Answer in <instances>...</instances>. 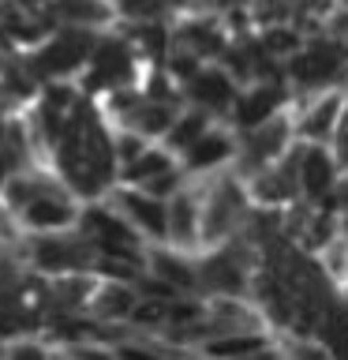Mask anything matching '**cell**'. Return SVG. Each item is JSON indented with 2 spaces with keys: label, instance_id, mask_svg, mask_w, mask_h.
I'll return each instance as SVG.
<instances>
[{
  "label": "cell",
  "instance_id": "obj_24",
  "mask_svg": "<svg viewBox=\"0 0 348 360\" xmlns=\"http://www.w3.org/2000/svg\"><path fill=\"white\" fill-rule=\"evenodd\" d=\"M255 38H258V45L274 56V60H292L303 45H307V38L311 34L300 27V22H269V27H258L255 30Z\"/></svg>",
  "mask_w": 348,
  "mask_h": 360
},
{
  "label": "cell",
  "instance_id": "obj_29",
  "mask_svg": "<svg viewBox=\"0 0 348 360\" xmlns=\"http://www.w3.org/2000/svg\"><path fill=\"white\" fill-rule=\"evenodd\" d=\"M326 30L348 45V8H344V4H337V8L330 11V19H326Z\"/></svg>",
  "mask_w": 348,
  "mask_h": 360
},
{
  "label": "cell",
  "instance_id": "obj_18",
  "mask_svg": "<svg viewBox=\"0 0 348 360\" xmlns=\"http://www.w3.org/2000/svg\"><path fill=\"white\" fill-rule=\"evenodd\" d=\"M195 353L202 356H281V334L269 326L258 330H229V334H210L206 342H199Z\"/></svg>",
  "mask_w": 348,
  "mask_h": 360
},
{
  "label": "cell",
  "instance_id": "obj_3",
  "mask_svg": "<svg viewBox=\"0 0 348 360\" xmlns=\"http://www.w3.org/2000/svg\"><path fill=\"white\" fill-rule=\"evenodd\" d=\"M146 68L150 64L135 53V45L123 38V30L112 27V30H101V38L94 45V56H90L86 72L79 75V86H83L90 98H105L112 90L139 86Z\"/></svg>",
  "mask_w": 348,
  "mask_h": 360
},
{
  "label": "cell",
  "instance_id": "obj_28",
  "mask_svg": "<svg viewBox=\"0 0 348 360\" xmlns=\"http://www.w3.org/2000/svg\"><path fill=\"white\" fill-rule=\"evenodd\" d=\"M112 135H116V154H120V169L128 165V162H135L146 146H150L154 139H146L142 131H135V128H128V124H112Z\"/></svg>",
  "mask_w": 348,
  "mask_h": 360
},
{
  "label": "cell",
  "instance_id": "obj_10",
  "mask_svg": "<svg viewBox=\"0 0 348 360\" xmlns=\"http://www.w3.org/2000/svg\"><path fill=\"white\" fill-rule=\"evenodd\" d=\"M236 154H240V131L221 117L180 154V162H184L191 180H202V176H213L221 169H229L236 162Z\"/></svg>",
  "mask_w": 348,
  "mask_h": 360
},
{
  "label": "cell",
  "instance_id": "obj_16",
  "mask_svg": "<svg viewBox=\"0 0 348 360\" xmlns=\"http://www.w3.org/2000/svg\"><path fill=\"white\" fill-rule=\"evenodd\" d=\"M240 86L243 83L229 72V68L218 64V60H210L199 75H191L184 83V94H187V101H195V105L218 112V117H229L232 105H236V94H240Z\"/></svg>",
  "mask_w": 348,
  "mask_h": 360
},
{
  "label": "cell",
  "instance_id": "obj_12",
  "mask_svg": "<svg viewBox=\"0 0 348 360\" xmlns=\"http://www.w3.org/2000/svg\"><path fill=\"white\" fill-rule=\"evenodd\" d=\"M79 214H83V199L67 184H56L41 191L38 199H30L15 214V221H19V233H56V229H75Z\"/></svg>",
  "mask_w": 348,
  "mask_h": 360
},
{
  "label": "cell",
  "instance_id": "obj_35",
  "mask_svg": "<svg viewBox=\"0 0 348 360\" xmlns=\"http://www.w3.org/2000/svg\"><path fill=\"white\" fill-rule=\"evenodd\" d=\"M344 83H348V79H344Z\"/></svg>",
  "mask_w": 348,
  "mask_h": 360
},
{
  "label": "cell",
  "instance_id": "obj_6",
  "mask_svg": "<svg viewBox=\"0 0 348 360\" xmlns=\"http://www.w3.org/2000/svg\"><path fill=\"white\" fill-rule=\"evenodd\" d=\"M101 38V30H86V27H56L41 45L27 49L34 72L45 79H79L86 72L94 45Z\"/></svg>",
  "mask_w": 348,
  "mask_h": 360
},
{
  "label": "cell",
  "instance_id": "obj_7",
  "mask_svg": "<svg viewBox=\"0 0 348 360\" xmlns=\"http://www.w3.org/2000/svg\"><path fill=\"white\" fill-rule=\"evenodd\" d=\"M296 139L300 135H296V120H292V105H288V109H281L277 117L240 131V154H236L232 169L240 176H251L258 169L274 165L277 158H285L292 146H296Z\"/></svg>",
  "mask_w": 348,
  "mask_h": 360
},
{
  "label": "cell",
  "instance_id": "obj_9",
  "mask_svg": "<svg viewBox=\"0 0 348 360\" xmlns=\"http://www.w3.org/2000/svg\"><path fill=\"white\" fill-rule=\"evenodd\" d=\"M292 98H296V90H292L288 75L251 79V83L240 86V94H236V105H232V112H229L225 120H229L236 131H247V128H255V124L277 117L281 109H288Z\"/></svg>",
  "mask_w": 348,
  "mask_h": 360
},
{
  "label": "cell",
  "instance_id": "obj_26",
  "mask_svg": "<svg viewBox=\"0 0 348 360\" xmlns=\"http://www.w3.org/2000/svg\"><path fill=\"white\" fill-rule=\"evenodd\" d=\"M173 165H180V154L173 150V146L150 143L139 158H135V162H128L120 169V180H123V184H142V180L165 173V169H173Z\"/></svg>",
  "mask_w": 348,
  "mask_h": 360
},
{
  "label": "cell",
  "instance_id": "obj_11",
  "mask_svg": "<svg viewBox=\"0 0 348 360\" xmlns=\"http://www.w3.org/2000/svg\"><path fill=\"white\" fill-rule=\"evenodd\" d=\"M247 180V191H251V199H255V207H292V202H300L303 199V184H300V139L296 146L285 154V158H277L274 165H266V169H258V173L251 176H243Z\"/></svg>",
  "mask_w": 348,
  "mask_h": 360
},
{
  "label": "cell",
  "instance_id": "obj_27",
  "mask_svg": "<svg viewBox=\"0 0 348 360\" xmlns=\"http://www.w3.org/2000/svg\"><path fill=\"white\" fill-rule=\"evenodd\" d=\"M319 263H322V270L330 274V281L341 292H348V240L344 236H337V240H330L319 252Z\"/></svg>",
  "mask_w": 348,
  "mask_h": 360
},
{
  "label": "cell",
  "instance_id": "obj_22",
  "mask_svg": "<svg viewBox=\"0 0 348 360\" xmlns=\"http://www.w3.org/2000/svg\"><path fill=\"white\" fill-rule=\"evenodd\" d=\"M116 27L146 64H165L173 49V19H120Z\"/></svg>",
  "mask_w": 348,
  "mask_h": 360
},
{
  "label": "cell",
  "instance_id": "obj_25",
  "mask_svg": "<svg viewBox=\"0 0 348 360\" xmlns=\"http://www.w3.org/2000/svg\"><path fill=\"white\" fill-rule=\"evenodd\" d=\"M213 120H221L218 112H210V109H202V105H195V101H187V105L180 109V112H176L173 128H168V135H165L161 143H165V146H173L176 154H184L187 146L195 143V139H199V135H202V131L210 128Z\"/></svg>",
  "mask_w": 348,
  "mask_h": 360
},
{
  "label": "cell",
  "instance_id": "obj_13",
  "mask_svg": "<svg viewBox=\"0 0 348 360\" xmlns=\"http://www.w3.org/2000/svg\"><path fill=\"white\" fill-rule=\"evenodd\" d=\"M109 199L128 214V221L139 229L150 244H168V199L154 195L139 184H120L109 191Z\"/></svg>",
  "mask_w": 348,
  "mask_h": 360
},
{
  "label": "cell",
  "instance_id": "obj_14",
  "mask_svg": "<svg viewBox=\"0 0 348 360\" xmlns=\"http://www.w3.org/2000/svg\"><path fill=\"white\" fill-rule=\"evenodd\" d=\"M173 38L187 49H195L206 60H218V56L236 41L232 27L225 22V15H213V11H180L173 19Z\"/></svg>",
  "mask_w": 348,
  "mask_h": 360
},
{
  "label": "cell",
  "instance_id": "obj_31",
  "mask_svg": "<svg viewBox=\"0 0 348 360\" xmlns=\"http://www.w3.org/2000/svg\"><path fill=\"white\" fill-rule=\"evenodd\" d=\"M341 236L348 240V210H341Z\"/></svg>",
  "mask_w": 348,
  "mask_h": 360
},
{
  "label": "cell",
  "instance_id": "obj_21",
  "mask_svg": "<svg viewBox=\"0 0 348 360\" xmlns=\"http://www.w3.org/2000/svg\"><path fill=\"white\" fill-rule=\"evenodd\" d=\"M142 300L139 281H123V278H101L98 292L90 300V315L101 323H131L135 304Z\"/></svg>",
  "mask_w": 348,
  "mask_h": 360
},
{
  "label": "cell",
  "instance_id": "obj_33",
  "mask_svg": "<svg viewBox=\"0 0 348 360\" xmlns=\"http://www.w3.org/2000/svg\"><path fill=\"white\" fill-rule=\"evenodd\" d=\"M344 176H348V165H344Z\"/></svg>",
  "mask_w": 348,
  "mask_h": 360
},
{
  "label": "cell",
  "instance_id": "obj_5",
  "mask_svg": "<svg viewBox=\"0 0 348 360\" xmlns=\"http://www.w3.org/2000/svg\"><path fill=\"white\" fill-rule=\"evenodd\" d=\"M79 229H83L90 240L98 244L101 255L139 259V263H146V255H150V240H146V236L135 229V225L128 221V214H123L109 195L86 199V202H83V214H79Z\"/></svg>",
  "mask_w": 348,
  "mask_h": 360
},
{
  "label": "cell",
  "instance_id": "obj_32",
  "mask_svg": "<svg viewBox=\"0 0 348 360\" xmlns=\"http://www.w3.org/2000/svg\"><path fill=\"white\" fill-rule=\"evenodd\" d=\"M337 4H344V8H348V0H337Z\"/></svg>",
  "mask_w": 348,
  "mask_h": 360
},
{
  "label": "cell",
  "instance_id": "obj_23",
  "mask_svg": "<svg viewBox=\"0 0 348 360\" xmlns=\"http://www.w3.org/2000/svg\"><path fill=\"white\" fill-rule=\"evenodd\" d=\"M98 270H75V274L53 278V300L60 311H90V300L98 292Z\"/></svg>",
  "mask_w": 348,
  "mask_h": 360
},
{
  "label": "cell",
  "instance_id": "obj_19",
  "mask_svg": "<svg viewBox=\"0 0 348 360\" xmlns=\"http://www.w3.org/2000/svg\"><path fill=\"white\" fill-rule=\"evenodd\" d=\"M146 266H150L157 278H165L168 285H176L180 292H202L199 252H187V248H176V244H150Z\"/></svg>",
  "mask_w": 348,
  "mask_h": 360
},
{
  "label": "cell",
  "instance_id": "obj_2",
  "mask_svg": "<svg viewBox=\"0 0 348 360\" xmlns=\"http://www.w3.org/2000/svg\"><path fill=\"white\" fill-rule=\"evenodd\" d=\"M199 188H202V248L232 240L255 210L247 180L229 165L213 176H202Z\"/></svg>",
  "mask_w": 348,
  "mask_h": 360
},
{
  "label": "cell",
  "instance_id": "obj_20",
  "mask_svg": "<svg viewBox=\"0 0 348 360\" xmlns=\"http://www.w3.org/2000/svg\"><path fill=\"white\" fill-rule=\"evenodd\" d=\"M49 15L56 27L112 30L120 22L116 0H49Z\"/></svg>",
  "mask_w": 348,
  "mask_h": 360
},
{
  "label": "cell",
  "instance_id": "obj_17",
  "mask_svg": "<svg viewBox=\"0 0 348 360\" xmlns=\"http://www.w3.org/2000/svg\"><path fill=\"white\" fill-rule=\"evenodd\" d=\"M168 244L202 252V188L199 180H187L168 199Z\"/></svg>",
  "mask_w": 348,
  "mask_h": 360
},
{
  "label": "cell",
  "instance_id": "obj_30",
  "mask_svg": "<svg viewBox=\"0 0 348 360\" xmlns=\"http://www.w3.org/2000/svg\"><path fill=\"white\" fill-rule=\"evenodd\" d=\"M15 236H19V221L8 207V199L0 195V240H15Z\"/></svg>",
  "mask_w": 348,
  "mask_h": 360
},
{
  "label": "cell",
  "instance_id": "obj_1",
  "mask_svg": "<svg viewBox=\"0 0 348 360\" xmlns=\"http://www.w3.org/2000/svg\"><path fill=\"white\" fill-rule=\"evenodd\" d=\"M53 165L83 202L109 195L120 184V154H116V135H112V117L101 109L98 98L86 94L83 109L72 117L60 143L53 146Z\"/></svg>",
  "mask_w": 348,
  "mask_h": 360
},
{
  "label": "cell",
  "instance_id": "obj_8",
  "mask_svg": "<svg viewBox=\"0 0 348 360\" xmlns=\"http://www.w3.org/2000/svg\"><path fill=\"white\" fill-rule=\"evenodd\" d=\"M348 109V83L311 90V94L292 98V120H296V135L303 143H330L337 124H341Z\"/></svg>",
  "mask_w": 348,
  "mask_h": 360
},
{
  "label": "cell",
  "instance_id": "obj_34",
  "mask_svg": "<svg viewBox=\"0 0 348 360\" xmlns=\"http://www.w3.org/2000/svg\"><path fill=\"white\" fill-rule=\"evenodd\" d=\"M0 4H4V0H0Z\"/></svg>",
  "mask_w": 348,
  "mask_h": 360
},
{
  "label": "cell",
  "instance_id": "obj_15",
  "mask_svg": "<svg viewBox=\"0 0 348 360\" xmlns=\"http://www.w3.org/2000/svg\"><path fill=\"white\" fill-rule=\"evenodd\" d=\"M344 176L341 162H337L330 143H303L300 139V184L307 202H326L337 180Z\"/></svg>",
  "mask_w": 348,
  "mask_h": 360
},
{
  "label": "cell",
  "instance_id": "obj_4",
  "mask_svg": "<svg viewBox=\"0 0 348 360\" xmlns=\"http://www.w3.org/2000/svg\"><path fill=\"white\" fill-rule=\"evenodd\" d=\"M22 255L34 270L49 278L75 274V270H94L98 266V244L79 229H56V233H19Z\"/></svg>",
  "mask_w": 348,
  "mask_h": 360
}]
</instances>
